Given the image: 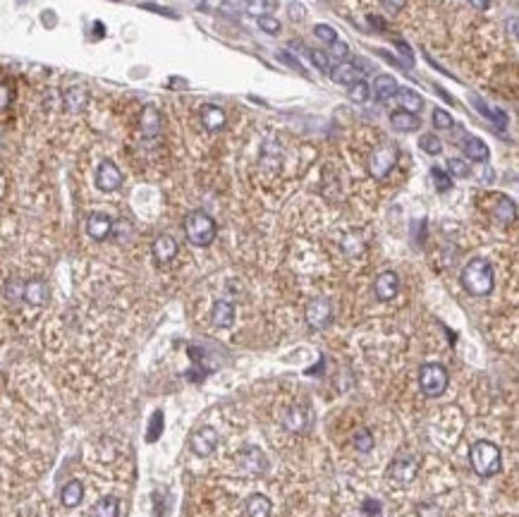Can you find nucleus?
Masks as SVG:
<instances>
[{"instance_id":"f257e3e1","label":"nucleus","mask_w":519,"mask_h":517,"mask_svg":"<svg viewBox=\"0 0 519 517\" xmlns=\"http://www.w3.org/2000/svg\"><path fill=\"white\" fill-rule=\"evenodd\" d=\"M460 283L474 297H486L496 288V271H493L488 259H472L469 264L462 268Z\"/></svg>"},{"instance_id":"f03ea898","label":"nucleus","mask_w":519,"mask_h":517,"mask_svg":"<svg viewBox=\"0 0 519 517\" xmlns=\"http://www.w3.org/2000/svg\"><path fill=\"white\" fill-rule=\"evenodd\" d=\"M469 463L472 469L478 476H493L502 469V455L500 448L491 441H476L469 448Z\"/></svg>"},{"instance_id":"7ed1b4c3","label":"nucleus","mask_w":519,"mask_h":517,"mask_svg":"<svg viewBox=\"0 0 519 517\" xmlns=\"http://www.w3.org/2000/svg\"><path fill=\"white\" fill-rule=\"evenodd\" d=\"M184 235L194 247H209L218 235V225L206 211H191L184 218Z\"/></svg>"},{"instance_id":"20e7f679","label":"nucleus","mask_w":519,"mask_h":517,"mask_svg":"<svg viewBox=\"0 0 519 517\" xmlns=\"http://www.w3.org/2000/svg\"><path fill=\"white\" fill-rule=\"evenodd\" d=\"M419 386L428 398H441L450 386V374L443 364L438 362H426L419 369Z\"/></svg>"},{"instance_id":"39448f33","label":"nucleus","mask_w":519,"mask_h":517,"mask_svg":"<svg viewBox=\"0 0 519 517\" xmlns=\"http://www.w3.org/2000/svg\"><path fill=\"white\" fill-rule=\"evenodd\" d=\"M397 158H400V149H397L395 144L390 142L381 144V147H376L374 154L369 156V173L374 175L376 180H383L397 165Z\"/></svg>"},{"instance_id":"423d86ee","label":"nucleus","mask_w":519,"mask_h":517,"mask_svg":"<svg viewBox=\"0 0 519 517\" xmlns=\"http://www.w3.org/2000/svg\"><path fill=\"white\" fill-rule=\"evenodd\" d=\"M218 443H220V436L213 426H199V429H194L189 436V450L196 458H209V455H213Z\"/></svg>"},{"instance_id":"0eeeda50","label":"nucleus","mask_w":519,"mask_h":517,"mask_svg":"<svg viewBox=\"0 0 519 517\" xmlns=\"http://www.w3.org/2000/svg\"><path fill=\"white\" fill-rule=\"evenodd\" d=\"M237 465H240V469L244 472V474L259 476L268 469V458H266V453L259 445L246 443L244 448L237 453Z\"/></svg>"},{"instance_id":"6e6552de","label":"nucleus","mask_w":519,"mask_h":517,"mask_svg":"<svg viewBox=\"0 0 519 517\" xmlns=\"http://www.w3.org/2000/svg\"><path fill=\"white\" fill-rule=\"evenodd\" d=\"M304 316H306V324H309L311 328L324 330V328H328L330 321H332V304L326 297L311 299V302L306 304Z\"/></svg>"},{"instance_id":"1a4fd4ad","label":"nucleus","mask_w":519,"mask_h":517,"mask_svg":"<svg viewBox=\"0 0 519 517\" xmlns=\"http://www.w3.org/2000/svg\"><path fill=\"white\" fill-rule=\"evenodd\" d=\"M120 184H123V173H120L118 165L110 158L100 160L98 170H96V187L100 192H115V189H120Z\"/></svg>"},{"instance_id":"9d476101","label":"nucleus","mask_w":519,"mask_h":517,"mask_svg":"<svg viewBox=\"0 0 519 517\" xmlns=\"http://www.w3.org/2000/svg\"><path fill=\"white\" fill-rule=\"evenodd\" d=\"M400 293V275L395 271H383L374 280V295L378 302H390Z\"/></svg>"},{"instance_id":"9b49d317","label":"nucleus","mask_w":519,"mask_h":517,"mask_svg":"<svg viewBox=\"0 0 519 517\" xmlns=\"http://www.w3.org/2000/svg\"><path fill=\"white\" fill-rule=\"evenodd\" d=\"M416 472H419V463L416 458H395L392 465L388 467V476L397 484H410V481L416 479Z\"/></svg>"},{"instance_id":"f8f14e48","label":"nucleus","mask_w":519,"mask_h":517,"mask_svg":"<svg viewBox=\"0 0 519 517\" xmlns=\"http://www.w3.org/2000/svg\"><path fill=\"white\" fill-rule=\"evenodd\" d=\"M151 252H153V259L158 261V264H170V261L178 257L180 244H178V240H175L173 235L163 233V235H158V238L153 240Z\"/></svg>"},{"instance_id":"ddd939ff","label":"nucleus","mask_w":519,"mask_h":517,"mask_svg":"<svg viewBox=\"0 0 519 517\" xmlns=\"http://www.w3.org/2000/svg\"><path fill=\"white\" fill-rule=\"evenodd\" d=\"M113 218L105 213H92L87 218V233L89 238L96 240V242H103V240H108L110 235H113Z\"/></svg>"},{"instance_id":"4468645a","label":"nucleus","mask_w":519,"mask_h":517,"mask_svg":"<svg viewBox=\"0 0 519 517\" xmlns=\"http://www.w3.org/2000/svg\"><path fill=\"white\" fill-rule=\"evenodd\" d=\"M361 77H364V72H361L359 65L347 63V60H342V63H337L335 67H330V79L335 84H345V87H350V84L359 82Z\"/></svg>"},{"instance_id":"2eb2a0df","label":"nucleus","mask_w":519,"mask_h":517,"mask_svg":"<svg viewBox=\"0 0 519 517\" xmlns=\"http://www.w3.org/2000/svg\"><path fill=\"white\" fill-rule=\"evenodd\" d=\"M199 118L209 132H220L225 127V110L215 103H204L199 108Z\"/></svg>"},{"instance_id":"dca6fc26","label":"nucleus","mask_w":519,"mask_h":517,"mask_svg":"<svg viewBox=\"0 0 519 517\" xmlns=\"http://www.w3.org/2000/svg\"><path fill=\"white\" fill-rule=\"evenodd\" d=\"M22 299L27 304H32V307H43V304L48 302V285H46V280H41V278L27 280V283H24Z\"/></svg>"},{"instance_id":"f3484780","label":"nucleus","mask_w":519,"mask_h":517,"mask_svg":"<svg viewBox=\"0 0 519 517\" xmlns=\"http://www.w3.org/2000/svg\"><path fill=\"white\" fill-rule=\"evenodd\" d=\"M491 213L500 225H512V223H515V218H517V204L512 202L510 197H505V194H498L496 207L491 209Z\"/></svg>"},{"instance_id":"a211bd4d","label":"nucleus","mask_w":519,"mask_h":517,"mask_svg":"<svg viewBox=\"0 0 519 517\" xmlns=\"http://www.w3.org/2000/svg\"><path fill=\"white\" fill-rule=\"evenodd\" d=\"M211 321H213L215 328H233L235 324V307L228 299H218L213 302V309H211Z\"/></svg>"},{"instance_id":"6ab92c4d","label":"nucleus","mask_w":519,"mask_h":517,"mask_svg":"<svg viewBox=\"0 0 519 517\" xmlns=\"http://www.w3.org/2000/svg\"><path fill=\"white\" fill-rule=\"evenodd\" d=\"M371 89V96L376 98V101H388V98L395 96V92L400 87H397L395 77H390V74H378L374 79V84H369Z\"/></svg>"},{"instance_id":"aec40b11","label":"nucleus","mask_w":519,"mask_h":517,"mask_svg":"<svg viewBox=\"0 0 519 517\" xmlns=\"http://www.w3.org/2000/svg\"><path fill=\"white\" fill-rule=\"evenodd\" d=\"M462 151H465V156H469V160H474V163H486L488 160V147L483 139L478 137H465L462 139Z\"/></svg>"},{"instance_id":"412c9836","label":"nucleus","mask_w":519,"mask_h":517,"mask_svg":"<svg viewBox=\"0 0 519 517\" xmlns=\"http://www.w3.org/2000/svg\"><path fill=\"white\" fill-rule=\"evenodd\" d=\"M63 103H65V110H67V113H82L89 103V92L84 87L67 89L63 96Z\"/></svg>"},{"instance_id":"4be33fe9","label":"nucleus","mask_w":519,"mask_h":517,"mask_svg":"<svg viewBox=\"0 0 519 517\" xmlns=\"http://www.w3.org/2000/svg\"><path fill=\"white\" fill-rule=\"evenodd\" d=\"M397 101L402 110H407V113H419L421 108H424V98H421V94L412 92V89H397L395 96H392Z\"/></svg>"},{"instance_id":"5701e85b","label":"nucleus","mask_w":519,"mask_h":517,"mask_svg":"<svg viewBox=\"0 0 519 517\" xmlns=\"http://www.w3.org/2000/svg\"><path fill=\"white\" fill-rule=\"evenodd\" d=\"M390 125H392V129H397V132H414V129L421 127V120H419V115H414V113L395 110V113L390 115Z\"/></svg>"},{"instance_id":"b1692460","label":"nucleus","mask_w":519,"mask_h":517,"mask_svg":"<svg viewBox=\"0 0 519 517\" xmlns=\"http://www.w3.org/2000/svg\"><path fill=\"white\" fill-rule=\"evenodd\" d=\"M271 513H273V503L268 500V496L251 494L246 498V517H271Z\"/></svg>"},{"instance_id":"393cba45","label":"nucleus","mask_w":519,"mask_h":517,"mask_svg":"<svg viewBox=\"0 0 519 517\" xmlns=\"http://www.w3.org/2000/svg\"><path fill=\"white\" fill-rule=\"evenodd\" d=\"M82 498H84V486L82 481L77 479L67 481V484L63 486V491H60V500H63L65 508H77V505L82 503Z\"/></svg>"},{"instance_id":"a878e982","label":"nucleus","mask_w":519,"mask_h":517,"mask_svg":"<svg viewBox=\"0 0 519 517\" xmlns=\"http://www.w3.org/2000/svg\"><path fill=\"white\" fill-rule=\"evenodd\" d=\"M306 424H309V414L304 412V408L292 405V408L287 410V414H285V426L290 431H304Z\"/></svg>"},{"instance_id":"bb28decb","label":"nucleus","mask_w":519,"mask_h":517,"mask_svg":"<svg viewBox=\"0 0 519 517\" xmlns=\"http://www.w3.org/2000/svg\"><path fill=\"white\" fill-rule=\"evenodd\" d=\"M120 515V500L115 496H105L94 505V517H118Z\"/></svg>"},{"instance_id":"cd10ccee","label":"nucleus","mask_w":519,"mask_h":517,"mask_svg":"<svg viewBox=\"0 0 519 517\" xmlns=\"http://www.w3.org/2000/svg\"><path fill=\"white\" fill-rule=\"evenodd\" d=\"M352 445H354V450H359V453H371V450H374V434H371L369 429L354 431Z\"/></svg>"},{"instance_id":"c85d7f7f","label":"nucleus","mask_w":519,"mask_h":517,"mask_svg":"<svg viewBox=\"0 0 519 517\" xmlns=\"http://www.w3.org/2000/svg\"><path fill=\"white\" fill-rule=\"evenodd\" d=\"M163 424H165V414H163V410H156V412L151 414L149 431H146V441H149V443H153V441H158V439H160V434H163Z\"/></svg>"},{"instance_id":"c756f323","label":"nucleus","mask_w":519,"mask_h":517,"mask_svg":"<svg viewBox=\"0 0 519 517\" xmlns=\"http://www.w3.org/2000/svg\"><path fill=\"white\" fill-rule=\"evenodd\" d=\"M445 173L450 175V178H469L472 168H469V163H467L465 158H450V160H447Z\"/></svg>"},{"instance_id":"7c9ffc66","label":"nucleus","mask_w":519,"mask_h":517,"mask_svg":"<svg viewBox=\"0 0 519 517\" xmlns=\"http://www.w3.org/2000/svg\"><path fill=\"white\" fill-rule=\"evenodd\" d=\"M431 180H433V184H436V189L441 194H445V192H450V189H452V178L443 168H431Z\"/></svg>"},{"instance_id":"2f4dec72","label":"nucleus","mask_w":519,"mask_h":517,"mask_svg":"<svg viewBox=\"0 0 519 517\" xmlns=\"http://www.w3.org/2000/svg\"><path fill=\"white\" fill-rule=\"evenodd\" d=\"M350 98L354 103H366L371 98V89L369 84L364 82V79H359V82L350 84Z\"/></svg>"},{"instance_id":"473e14b6","label":"nucleus","mask_w":519,"mask_h":517,"mask_svg":"<svg viewBox=\"0 0 519 517\" xmlns=\"http://www.w3.org/2000/svg\"><path fill=\"white\" fill-rule=\"evenodd\" d=\"M419 149L428 156H438L443 151V142L436 137V134H421L419 139Z\"/></svg>"},{"instance_id":"72a5a7b5","label":"nucleus","mask_w":519,"mask_h":517,"mask_svg":"<svg viewBox=\"0 0 519 517\" xmlns=\"http://www.w3.org/2000/svg\"><path fill=\"white\" fill-rule=\"evenodd\" d=\"M275 8H278V0H249V5H246L249 14H256V17L273 12Z\"/></svg>"},{"instance_id":"f704fd0d","label":"nucleus","mask_w":519,"mask_h":517,"mask_svg":"<svg viewBox=\"0 0 519 517\" xmlns=\"http://www.w3.org/2000/svg\"><path fill=\"white\" fill-rule=\"evenodd\" d=\"M433 127L443 129V132H450V129L455 127V120H452V115L447 113V110L436 108L433 110Z\"/></svg>"},{"instance_id":"c9c22d12","label":"nucleus","mask_w":519,"mask_h":517,"mask_svg":"<svg viewBox=\"0 0 519 517\" xmlns=\"http://www.w3.org/2000/svg\"><path fill=\"white\" fill-rule=\"evenodd\" d=\"M361 249H364V244H361V238L354 233H347L345 240H342V252L347 254V257H352V254H359Z\"/></svg>"},{"instance_id":"e433bc0d","label":"nucleus","mask_w":519,"mask_h":517,"mask_svg":"<svg viewBox=\"0 0 519 517\" xmlns=\"http://www.w3.org/2000/svg\"><path fill=\"white\" fill-rule=\"evenodd\" d=\"M314 34H316V39L319 41H324V43H335L337 41V32L332 27H328V24H316L314 27Z\"/></svg>"},{"instance_id":"4c0bfd02","label":"nucleus","mask_w":519,"mask_h":517,"mask_svg":"<svg viewBox=\"0 0 519 517\" xmlns=\"http://www.w3.org/2000/svg\"><path fill=\"white\" fill-rule=\"evenodd\" d=\"M142 127L146 129V132H156V129H158V113H156V108H146L144 110Z\"/></svg>"},{"instance_id":"58836bf2","label":"nucleus","mask_w":519,"mask_h":517,"mask_svg":"<svg viewBox=\"0 0 519 517\" xmlns=\"http://www.w3.org/2000/svg\"><path fill=\"white\" fill-rule=\"evenodd\" d=\"M256 19H259V27L264 29L266 34H278L280 32V22L273 17V14H261V17H256Z\"/></svg>"},{"instance_id":"ea45409f","label":"nucleus","mask_w":519,"mask_h":517,"mask_svg":"<svg viewBox=\"0 0 519 517\" xmlns=\"http://www.w3.org/2000/svg\"><path fill=\"white\" fill-rule=\"evenodd\" d=\"M12 98H14L12 87H10L8 82H0V110L8 108V105L12 103Z\"/></svg>"},{"instance_id":"a19ab883","label":"nucleus","mask_w":519,"mask_h":517,"mask_svg":"<svg viewBox=\"0 0 519 517\" xmlns=\"http://www.w3.org/2000/svg\"><path fill=\"white\" fill-rule=\"evenodd\" d=\"M22 293H24L22 280H10V283H8V297L12 299V302H19V299H22Z\"/></svg>"},{"instance_id":"79ce46f5","label":"nucleus","mask_w":519,"mask_h":517,"mask_svg":"<svg viewBox=\"0 0 519 517\" xmlns=\"http://www.w3.org/2000/svg\"><path fill=\"white\" fill-rule=\"evenodd\" d=\"M416 517H441V508L436 503H421L416 505Z\"/></svg>"},{"instance_id":"37998d69","label":"nucleus","mask_w":519,"mask_h":517,"mask_svg":"<svg viewBox=\"0 0 519 517\" xmlns=\"http://www.w3.org/2000/svg\"><path fill=\"white\" fill-rule=\"evenodd\" d=\"M381 5H383V10H385L388 14H397V12L405 10L407 0H381Z\"/></svg>"},{"instance_id":"c03bdc74","label":"nucleus","mask_w":519,"mask_h":517,"mask_svg":"<svg viewBox=\"0 0 519 517\" xmlns=\"http://www.w3.org/2000/svg\"><path fill=\"white\" fill-rule=\"evenodd\" d=\"M311 60H314V65L321 70V72H330V63H328V58H326V53L311 51Z\"/></svg>"},{"instance_id":"a18cd8bd","label":"nucleus","mask_w":519,"mask_h":517,"mask_svg":"<svg viewBox=\"0 0 519 517\" xmlns=\"http://www.w3.org/2000/svg\"><path fill=\"white\" fill-rule=\"evenodd\" d=\"M347 53H350V48H347V43H342L340 39H337L335 43H330V55H332V58L345 60V58H347Z\"/></svg>"},{"instance_id":"49530a36","label":"nucleus","mask_w":519,"mask_h":517,"mask_svg":"<svg viewBox=\"0 0 519 517\" xmlns=\"http://www.w3.org/2000/svg\"><path fill=\"white\" fill-rule=\"evenodd\" d=\"M287 12H290V17L295 19V22H301V19L306 17V8L301 3H290V8H287Z\"/></svg>"},{"instance_id":"de8ad7c7","label":"nucleus","mask_w":519,"mask_h":517,"mask_svg":"<svg viewBox=\"0 0 519 517\" xmlns=\"http://www.w3.org/2000/svg\"><path fill=\"white\" fill-rule=\"evenodd\" d=\"M364 513H369V517H381V503L378 500H366Z\"/></svg>"},{"instance_id":"09e8293b","label":"nucleus","mask_w":519,"mask_h":517,"mask_svg":"<svg viewBox=\"0 0 519 517\" xmlns=\"http://www.w3.org/2000/svg\"><path fill=\"white\" fill-rule=\"evenodd\" d=\"M469 3H472L476 10H486L488 5H491V0H469Z\"/></svg>"},{"instance_id":"8fccbe9b","label":"nucleus","mask_w":519,"mask_h":517,"mask_svg":"<svg viewBox=\"0 0 519 517\" xmlns=\"http://www.w3.org/2000/svg\"><path fill=\"white\" fill-rule=\"evenodd\" d=\"M510 32H512V39H517V17L510 19Z\"/></svg>"}]
</instances>
